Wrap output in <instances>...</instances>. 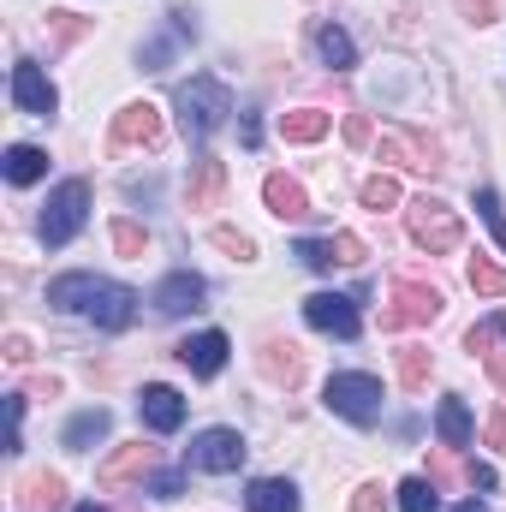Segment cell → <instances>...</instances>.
Listing matches in <instances>:
<instances>
[{
    "mask_svg": "<svg viewBox=\"0 0 506 512\" xmlns=\"http://www.w3.org/2000/svg\"><path fill=\"white\" fill-rule=\"evenodd\" d=\"M48 304L54 310H84L96 328H126L137 316V292L120 280H96V274H60L48 286Z\"/></svg>",
    "mask_w": 506,
    "mask_h": 512,
    "instance_id": "6da1fadb",
    "label": "cell"
},
{
    "mask_svg": "<svg viewBox=\"0 0 506 512\" xmlns=\"http://www.w3.org/2000/svg\"><path fill=\"white\" fill-rule=\"evenodd\" d=\"M179 120H185V137L191 143H209L215 131L227 126V114H233V90L221 84V78H209V72H197L191 84H179Z\"/></svg>",
    "mask_w": 506,
    "mask_h": 512,
    "instance_id": "7a4b0ae2",
    "label": "cell"
},
{
    "mask_svg": "<svg viewBox=\"0 0 506 512\" xmlns=\"http://www.w3.org/2000/svg\"><path fill=\"white\" fill-rule=\"evenodd\" d=\"M405 227H411V239L423 245L429 256H447L459 251V239H465V227H459V215L441 203V197H417L411 209H405Z\"/></svg>",
    "mask_w": 506,
    "mask_h": 512,
    "instance_id": "3957f363",
    "label": "cell"
},
{
    "mask_svg": "<svg viewBox=\"0 0 506 512\" xmlns=\"http://www.w3.org/2000/svg\"><path fill=\"white\" fill-rule=\"evenodd\" d=\"M84 215H90V185H84V179H66V185L48 197V209H42V245H48V251L72 245L78 227H84Z\"/></svg>",
    "mask_w": 506,
    "mask_h": 512,
    "instance_id": "277c9868",
    "label": "cell"
},
{
    "mask_svg": "<svg viewBox=\"0 0 506 512\" xmlns=\"http://www.w3.org/2000/svg\"><path fill=\"white\" fill-rule=\"evenodd\" d=\"M322 399H328L334 417H346V423H358V429H370L381 417V382L376 376H334Z\"/></svg>",
    "mask_w": 506,
    "mask_h": 512,
    "instance_id": "5b68a950",
    "label": "cell"
},
{
    "mask_svg": "<svg viewBox=\"0 0 506 512\" xmlns=\"http://www.w3.org/2000/svg\"><path fill=\"white\" fill-rule=\"evenodd\" d=\"M435 316H441V292L423 280H399L381 310V328H411V322H435Z\"/></svg>",
    "mask_w": 506,
    "mask_h": 512,
    "instance_id": "8992f818",
    "label": "cell"
},
{
    "mask_svg": "<svg viewBox=\"0 0 506 512\" xmlns=\"http://www.w3.org/2000/svg\"><path fill=\"white\" fill-rule=\"evenodd\" d=\"M185 465L215 471V477L239 471V465H245V441H239V429H203V435L185 447Z\"/></svg>",
    "mask_w": 506,
    "mask_h": 512,
    "instance_id": "52a82bcc",
    "label": "cell"
},
{
    "mask_svg": "<svg viewBox=\"0 0 506 512\" xmlns=\"http://www.w3.org/2000/svg\"><path fill=\"white\" fill-rule=\"evenodd\" d=\"M12 102H18L24 114L48 120V114L60 108V90L42 78V66H36V60H18V66H12Z\"/></svg>",
    "mask_w": 506,
    "mask_h": 512,
    "instance_id": "ba28073f",
    "label": "cell"
},
{
    "mask_svg": "<svg viewBox=\"0 0 506 512\" xmlns=\"http://www.w3.org/2000/svg\"><path fill=\"white\" fill-rule=\"evenodd\" d=\"M114 143L120 149H155L161 143V108L155 102H126L114 114Z\"/></svg>",
    "mask_w": 506,
    "mask_h": 512,
    "instance_id": "9c48e42d",
    "label": "cell"
},
{
    "mask_svg": "<svg viewBox=\"0 0 506 512\" xmlns=\"http://www.w3.org/2000/svg\"><path fill=\"white\" fill-rule=\"evenodd\" d=\"M304 316H310V328H322V334H334V340H352V334H358V304L340 298V292L304 298Z\"/></svg>",
    "mask_w": 506,
    "mask_h": 512,
    "instance_id": "30bf717a",
    "label": "cell"
},
{
    "mask_svg": "<svg viewBox=\"0 0 506 512\" xmlns=\"http://www.w3.org/2000/svg\"><path fill=\"white\" fill-rule=\"evenodd\" d=\"M292 256L304 262V268H316V274H328L334 262H364V239L358 233H334V239H298Z\"/></svg>",
    "mask_w": 506,
    "mask_h": 512,
    "instance_id": "8fae6325",
    "label": "cell"
},
{
    "mask_svg": "<svg viewBox=\"0 0 506 512\" xmlns=\"http://www.w3.org/2000/svg\"><path fill=\"white\" fill-rule=\"evenodd\" d=\"M381 155L399 161V167H423V173H441V143L423 137V131H387L381 137Z\"/></svg>",
    "mask_w": 506,
    "mask_h": 512,
    "instance_id": "7c38bea8",
    "label": "cell"
},
{
    "mask_svg": "<svg viewBox=\"0 0 506 512\" xmlns=\"http://www.w3.org/2000/svg\"><path fill=\"white\" fill-rule=\"evenodd\" d=\"M203 298H209V286H203L191 268H179V274H167V280L155 286V310H161V316H185V310H203Z\"/></svg>",
    "mask_w": 506,
    "mask_h": 512,
    "instance_id": "4fadbf2b",
    "label": "cell"
},
{
    "mask_svg": "<svg viewBox=\"0 0 506 512\" xmlns=\"http://www.w3.org/2000/svg\"><path fill=\"white\" fill-rule=\"evenodd\" d=\"M149 465H155V447L131 441V447H120L114 459H102V465H96V489H108V495H114V489H126L131 477H143Z\"/></svg>",
    "mask_w": 506,
    "mask_h": 512,
    "instance_id": "5bb4252c",
    "label": "cell"
},
{
    "mask_svg": "<svg viewBox=\"0 0 506 512\" xmlns=\"http://www.w3.org/2000/svg\"><path fill=\"white\" fill-rule=\"evenodd\" d=\"M137 417H143L155 435H173V429L185 423V399H179L173 387L155 382V387H143V393H137Z\"/></svg>",
    "mask_w": 506,
    "mask_h": 512,
    "instance_id": "9a60e30c",
    "label": "cell"
},
{
    "mask_svg": "<svg viewBox=\"0 0 506 512\" xmlns=\"http://www.w3.org/2000/svg\"><path fill=\"white\" fill-rule=\"evenodd\" d=\"M227 352H233V346H227V334H215V328H209V334L179 340V364H185L191 376H215V370L227 364Z\"/></svg>",
    "mask_w": 506,
    "mask_h": 512,
    "instance_id": "2e32d148",
    "label": "cell"
},
{
    "mask_svg": "<svg viewBox=\"0 0 506 512\" xmlns=\"http://www.w3.org/2000/svg\"><path fill=\"white\" fill-rule=\"evenodd\" d=\"M66 507V477L60 471H36L18 483V512H60Z\"/></svg>",
    "mask_w": 506,
    "mask_h": 512,
    "instance_id": "e0dca14e",
    "label": "cell"
},
{
    "mask_svg": "<svg viewBox=\"0 0 506 512\" xmlns=\"http://www.w3.org/2000/svg\"><path fill=\"white\" fill-rule=\"evenodd\" d=\"M262 203H268L280 221H304V215H310L304 185H298V179H286V173H268V179H262Z\"/></svg>",
    "mask_w": 506,
    "mask_h": 512,
    "instance_id": "ac0fdd59",
    "label": "cell"
},
{
    "mask_svg": "<svg viewBox=\"0 0 506 512\" xmlns=\"http://www.w3.org/2000/svg\"><path fill=\"white\" fill-rule=\"evenodd\" d=\"M221 191H227V167L215 155H197L191 161V209H215Z\"/></svg>",
    "mask_w": 506,
    "mask_h": 512,
    "instance_id": "d6986e66",
    "label": "cell"
},
{
    "mask_svg": "<svg viewBox=\"0 0 506 512\" xmlns=\"http://www.w3.org/2000/svg\"><path fill=\"white\" fill-rule=\"evenodd\" d=\"M245 507L251 512H298V489H292L286 477H262V483H251Z\"/></svg>",
    "mask_w": 506,
    "mask_h": 512,
    "instance_id": "ffe728a7",
    "label": "cell"
},
{
    "mask_svg": "<svg viewBox=\"0 0 506 512\" xmlns=\"http://www.w3.org/2000/svg\"><path fill=\"white\" fill-rule=\"evenodd\" d=\"M108 423H114V417H108L102 405H90V411H78V417L66 423V447H72V453H90V447H96V441L108 435Z\"/></svg>",
    "mask_w": 506,
    "mask_h": 512,
    "instance_id": "44dd1931",
    "label": "cell"
},
{
    "mask_svg": "<svg viewBox=\"0 0 506 512\" xmlns=\"http://www.w3.org/2000/svg\"><path fill=\"white\" fill-rule=\"evenodd\" d=\"M328 126H334V114H322V108H292V114H280V137H286V143H316Z\"/></svg>",
    "mask_w": 506,
    "mask_h": 512,
    "instance_id": "7402d4cb",
    "label": "cell"
},
{
    "mask_svg": "<svg viewBox=\"0 0 506 512\" xmlns=\"http://www.w3.org/2000/svg\"><path fill=\"white\" fill-rule=\"evenodd\" d=\"M435 423H441V441H447V447H471V411H465V399H459V393H447V399H441Z\"/></svg>",
    "mask_w": 506,
    "mask_h": 512,
    "instance_id": "603a6c76",
    "label": "cell"
},
{
    "mask_svg": "<svg viewBox=\"0 0 506 512\" xmlns=\"http://www.w3.org/2000/svg\"><path fill=\"white\" fill-rule=\"evenodd\" d=\"M48 173V155L36 149V143H12L6 149V179L12 185H30V179H42Z\"/></svg>",
    "mask_w": 506,
    "mask_h": 512,
    "instance_id": "cb8c5ba5",
    "label": "cell"
},
{
    "mask_svg": "<svg viewBox=\"0 0 506 512\" xmlns=\"http://www.w3.org/2000/svg\"><path fill=\"white\" fill-rule=\"evenodd\" d=\"M429 370H435V358L423 346H399V387L405 393H423L429 387Z\"/></svg>",
    "mask_w": 506,
    "mask_h": 512,
    "instance_id": "d4e9b609",
    "label": "cell"
},
{
    "mask_svg": "<svg viewBox=\"0 0 506 512\" xmlns=\"http://www.w3.org/2000/svg\"><path fill=\"white\" fill-rule=\"evenodd\" d=\"M316 48H322V60H328L334 72L358 66V48H352V36H346V30H334V24H322V30H316Z\"/></svg>",
    "mask_w": 506,
    "mask_h": 512,
    "instance_id": "484cf974",
    "label": "cell"
},
{
    "mask_svg": "<svg viewBox=\"0 0 506 512\" xmlns=\"http://www.w3.org/2000/svg\"><path fill=\"white\" fill-rule=\"evenodd\" d=\"M495 334H501V322H477V328H471V352H483L489 376H495V382H506V352L495 346Z\"/></svg>",
    "mask_w": 506,
    "mask_h": 512,
    "instance_id": "4316f807",
    "label": "cell"
},
{
    "mask_svg": "<svg viewBox=\"0 0 506 512\" xmlns=\"http://www.w3.org/2000/svg\"><path fill=\"white\" fill-rule=\"evenodd\" d=\"M465 280H471V292H483V298H506V268L489 262V256H471Z\"/></svg>",
    "mask_w": 506,
    "mask_h": 512,
    "instance_id": "83f0119b",
    "label": "cell"
},
{
    "mask_svg": "<svg viewBox=\"0 0 506 512\" xmlns=\"http://www.w3.org/2000/svg\"><path fill=\"white\" fill-rule=\"evenodd\" d=\"M262 370H268V376H274V382H298V376H304V358H298V346H268V352H262Z\"/></svg>",
    "mask_w": 506,
    "mask_h": 512,
    "instance_id": "f1b7e54d",
    "label": "cell"
},
{
    "mask_svg": "<svg viewBox=\"0 0 506 512\" xmlns=\"http://www.w3.org/2000/svg\"><path fill=\"white\" fill-rule=\"evenodd\" d=\"M358 197H364V209H393V203H399V179H393V173H376V179H364V185H358Z\"/></svg>",
    "mask_w": 506,
    "mask_h": 512,
    "instance_id": "f546056e",
    "label": "cell"
},
{
    "mask_svg": "<svg viewBox=\"0 0 506 512\" xmlns=\"http://www.w3.org/2000/svg\"><path fill=\"white\" fill-rule=\"evenodd\" d=\"M399 512H441V495H435V483H423V477L399 483Z\"/></svg>",
    "mask_w": 506,
    "mask_h": 512,
    "instance_id": "4dcf8cb0",
    "label": "cell"
},
{
    "mask_svg": "<svg viewBox=\"0 0 506 512\" xmlns=\"http://www.w3.org/2000/svg\"><path fill=\"white\" fill-rule=\"evenodd\" d=\"M179 36H185L179 24H173V36H149V42H143V72H167V66H173V48H179Z\"/></svg>",
    "mask_w": 506,
    "mask_h": 512,
    "instance_id": "1f68e13d",
    "label": "cell"
},
{
    "mask_svg": "<svg viewBox=\"0 0 506 512\" xmlns=\"http://www.w3.org/2000/svg\"><path fill=\"white\" fill-rule=\"evenodd\" d=\"M114 251H120V256H131V262H137V256L149 251V233H143L137 221H114Z\"/></svg>",
    "mask_w": 506,
    "mask_h": 512,
    "instance_id": "d6a6232c",
    "label": "cell"
},
{
    "mask_svg": "<svg viewBox=\"0 0 506 512\" xmlns=\"http://www.w3.org/2000/svg\"><path fill=\"white\" fill-rule=\"evenodd\" d=\"M48 30H54V36H60V42H78V36H84V30H90V24H84V18H78V12H48Z\"/></svg>",
    "mask_w": 506,
    "mask_h": 512,
    "instance_id": "836d02e7",
    "label": "cell"
},
{
    "mask_svg": "<svg viewBox=\"0 0 506 512\" xmlns=\"http://www.w3.org/2000/svg\"><path fill=\"white\" fill-rule=\"evenodd\" d=\"M477 209H483V221L501 233V245H506V215H501V197L495 191H477Z\"/></svg>",
    "mask_w": 506,
    "mask_h": 512,
    "instance_id": "e575fe53",
    "label": "cell"
},
{
    "mask_svg": "<svg viewBox=\"0 0 506 512\" xmlns=\"http://www.w3.org/2000/svg\"><path fill=\"white\" fill-rule=\"evenodd\" d=\"M459 12H465L471 24H495V18H501V0H459Z\"/></svg>",
    "mask_w": 506,
    "mask_h": 512,
    "instance_id": "d590c367",
    "label": "cell"
},
{
    "mask_svg": "<svg viewBox=\"0 0 506 512\" xmlns=\"http://www.w3.org/2000/svg\"><path fill=\"white\" fill-rule=\"evenodd\" d=\"M352 512H387V495H381V483H364V489L352 495Z\"/></svg>",
    "mask_w": 506,
    "mask_h": 512,
    "instance_id": "8d00e7d4",
    "label": "cell"
},
{
    "mask_svg": "<svg viewBox=\"0 0 506 512\" xmlns=\"http://www.w3.org/2000/svg\"><path fill=\"white\" fill-rule=\"evenodd\" d=\"M215 245H221L227 256H256V245L245 239V233H233V227H221V233H215Z\"/></svg>",
    "mask_w": 506,
    "mask_h": 512,
    "instance_id": "74e56055",
    "label": "cell"
},
{
    "mask_svg": "<svg viewBox=\"0 0 506 512\" xmlns=\"http://www.w3.org/2000/svg\"><path fill=\"white\" fill-rule=\"evenodd\" d=\"M179 489H185V477H179V471H161V477L149 483V495H179Z\"/></svg>",
    "mask_w": 506,
    "mask_h": 512,
    "instance_id": "f35d334b",
    "label": "cell"
},
{
    "mask_svg": "<svg viewBox=\"0 0 506 512\" xmlns=\"http://www.w3.org/2000/svg\"><path fill=\"white\" fill-rule=\"evenodd\" d=\"M489 447H506V405L489 417Z\"/></svg>",
    "mask_w": 506,
    "mask_h": 512,
    "instance_id": "ab89813d",
    "label": "cell"
},
{
    "mask_svg": "<svg viewBox=\"0 0 506 512\" xmlns=\"http://www.w3.org/2000/svg\"><path fill=\"white\" fill-rule=\"evenodd\" d=\"M346 137H352V143H370V120H364V114H352V120H346Z\"/></svg>",
    "mask_w": 506,
    "mask_h": 512,
    "instance_id": "60d3db41",
    "label": "cell"
},
{
    "mask_svg": "<svg viewBox=\"0 0 506 512\" xmlns=\"http://www.w3.org/2000/svg\"><path fill=\"white\" fill-rule=\"evenodd\" d=\"M471 489H495V465H471Z\"/></svg>",
    "mask_w": 506,
    "mask_h": 512,
    "instance_id": "b9f144b4",
    "label": "cell"
},
{
    "mask_svg": "<svg viewBox=\"0 0 506 512\" xmlns=\"http://www.w3.org/2000/svg\"><path fill=\"white\" fill-rule=\"evenodd\" d=\"M453 512H483V501H459Z\"/></svg>",
    "mask_w": 506,
    "mask_h": 512,
    "instance_id": "7bdbcfd3",
    "label": "cell"
},
{
    "mask_svg": "<svg viewBox=\"0 0 506 512\" xmlns=\"http://www.w3.org/2000/svg\"><path fill=\"white\" fill-rule=\"evenodd\" d=\"M72 512H102V507H96V501H90V507H72Z\"/></svg>",
    "mask_w": 506,
    "mask_h": 512,
    "instance_id": "ee69618b",
    "label": "cell"
},
{
    "mask_svg": "<svg viewBox=\"0 0 506 512\" xmlns=\"http://www.w3.org/2000/svg\"><path fill=\"white\" fill-rule=\"evenodd\" d=\"M501 334H506V316H501Z\"/></svg>",
    "mask_w": 506,
    "mask_h": 512,
    "instance_id": "f6af8a7d",
    "label": "cell"
}]
</instances>
